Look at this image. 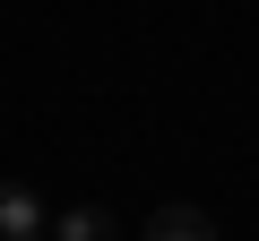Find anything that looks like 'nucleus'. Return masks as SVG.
<instances>
[{
  "label": "nucleus",
  "instance_id": "nucleus-2",
  "mask_svg": "<svg viewBox=\"0 0 259 241\" xmlns=\"http://www.w3.org/2000/svg\"><path fill=\"white\" fill-rule=\"evenodd\" d=\"M139 241H216V224H207L199 207H156V215L139 224Z\"/></svg>",
  "mask_w": 259,
  "mask_h": 241
},
{
  "label": "nucleus",
  "instance_id": "nucleus-3",
  "mask_svg": "<svg viewBox=\"0 0 259 241\" xmlns=\"http://www.w3.org/2000/svg\"><path fill=\"white\" fill-rule=\"evenodd\" d=\"M52 241H121V224L104 207H69V215H52Z\"/></svg>",
  "mask_w": 259,
  "mask_h": 241
},
{
  "label": "nucleus",
  "instance_id": "nucleus-1",
  "mask_svg": "<svg viewBox=\"0 0 259 241\" xmlns=\"http://www.w3.org/2000/svg\"><path fill=\"white\" fill-rule=\"evenodd\" d=\"M44 232H52L44 198H35L26 181H0V241H44Z\"/></svg>",
  "mask_w": 259,
  "mask_h": 241
}]
</instances>
